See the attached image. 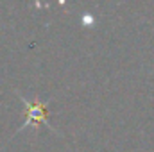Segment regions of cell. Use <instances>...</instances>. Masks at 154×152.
Instances as JSON below:
<instances>
[{"label":"cell","mask_w":154,"mask_h":152,"mask_svg":"<svg viewBox=\"0 0 154 152\" xmlns=\"http://www.w3.org/2000/svg\"><path fill=\"white\" fill-rule=\"evenodd\" d=\"M22 100L27 106V122L23 123V127L29 125V123H38V122H43L45 125H50L48 123V113H47V109H45L43 104H39L38 100L31 102V100H27L23 97H22Z\"/></svg>","instance_id":"6da1fadb"}]
</instances>
